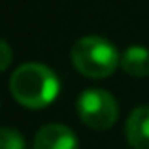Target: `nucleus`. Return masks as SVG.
<instances>
[{
	"label": "nucleus",
	"instance_id": "1",
	"mask_svg": "<svg viewBox=\"0 0 149 149\" xmlns=\"http://www.w3.org/2000/svg\"><path fill=\"white\" fill-rule=\"evenodd\" d=\"M61 83L49 66L40 62H26L19 66L10 77V93L21 106L42 109L58 96Z\"/></svg>",
	"mask_w": 149,
	"mask_h": 149
},
{
	"label": "nucleus",
	"instance_id": "2",
	"mask_svg": "<svg viewBox=\"0 0 149 149\" xmlns=\"http://www.w3.org/2000/svg\"><path fill=\"white\" fill-rule=\"evenodd\" d=\"M72 64L79 74L93 79L111 76L121 64V57L115 45L100 36H85L74 44Z\"/></svg>",
	"mask_w": 149,
	"mask_h": 149
},
{
	"label": "nucleus",
	"instance_id": "3",
	"mask_svg": "<svg viewBox=\"0 0 149 149\" xmlns=\"http://www.w3.org/2000/svg\"><path fill=\"white\" fill-rule=\"evenodd\" d=\"M77 115L95 130H108L119 117V104L111 93L104 89H87L77 98Z\"/></svg>",
	"mask_w": 149,
	"mask_h": 149
},
{
	"label": "nucleus",
	"instance_id": "4",
	"mask_svg": "<svg viewBox=\"0 0 149 149\" xmlns=\"http://www.w3.org/2000/svg\"><path fill=\"white\" fill-rule=\"evenodd\" d=\"M34 149H79L77 136L64 125H45L34 136Z\"/></svg>",
	"mask_w": 149,
	"mask_h": 149
},
{
	"label": "nucleus",
	"instance_id": "5",
	"mask_svg": "<svg viewBox=\"0 0 149 149\" xmlns=\"http://www.w3.org/2000/svg\"><path fill=\"white\" fill-rule=\"evenodd\" d=\"M127 140L134 149H149V106L132 109L127 119Z\"/></svg>",
	"mask_w": 149,
	"mask_h": 149
},
{
	"label": "nucleus",
	"instance_id": "6",
	"mask_svg": "<svg viewBox=\"0 0 149 149\" xmlns=\"http://www.w3.org/2000/svg\"><path fill=\"white\" fill-rule=\"evenodd\" d=\"M121 66L128 76L146 77L149 76V49L142 45H130L121 55Z\"/></svg>",
	"mask_w": 149,
	"mask_h": 149
},
{
	"label": "nucleus",
	"instance_id": "7",
	"mask_svg": "<svg viewBox=\"0 0 149 149\" xmlns=\"http://www.w3.org/2000/svg\"><path fill=\"white\" fill-rule=\"evenodd\" d=\"M0 149H25V140L15 128H2V140Z\"/></svg>",
	"mask_w": 149,
	"mask_h": 149
},
{
	"label": "nucleus",
	"instance_id": "8",
	"mask_svg": "<svg viewBox=\"0 0 149 149\" xmlns=\"http://www.w3.org/2000/svg\"><path fill=\"white\" fill-rule=\"evenodd\" d=\"M2 53H4V57H2V70H6L8 68V64H10V47H8V44L6 42H2Z\"/></svg>",
	"mask_w": 149,
	"mask_h": 149
}]
</instances>
